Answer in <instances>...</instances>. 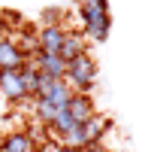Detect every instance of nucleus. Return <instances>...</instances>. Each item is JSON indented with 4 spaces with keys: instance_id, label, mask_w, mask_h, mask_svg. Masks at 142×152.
<instances>
[{
    "instance_id": "1",
    "label": "nucleus",
    "mask_w": 142,
    "mask_h": 152,
    "mask_svg": "<svg viewBox=\"0 0 142 152\" xmlns=\"http://www.w3.org/2000/svg\"><path fill=\"white\" fill-rule=\"evenodd\" d=\"M73 6H76V15L82 18V34L94 43H106L112 31L109 0H73Z\"/></svg>"
},
{
    "instance_id": "2",
    "label": "nucleus",
    "mask_w": 142,
    "mask_h": 152,
    "mask_svg": "<svg viewBox=\"0 0 142 152\" xmlns=\"http://www.w3.org/2000/svg\"><path fill=\"white\" fill-rule=\"evenodd\" d=\"M63 79L70 82L73 91H85V94H91L94 79H97V61L91 58V52H85V55H79V58L67 61V76H63Z\"/></svg>"
},
{
    "instance_id": "3",
    "label": "nucleus",
    "mask_w": 142,
    "mask_h": 152,
    "mask_svg": "<svg viewBox=\"0 0 142 152\" xmlns=\"http://www.w3.org/2000/svg\"><path fill=\"white\" fill-rule=\"evenodd\" d=\"M0 94H3L9 104H21V100L30 97L21 70H0Z\"/></svg>"
},
{
    "instance_id": "4",
    "label": "nucleus",
    "mask_w": 142,
    "mask_h": 152,
    "mask_svg": "<svg viewBox=\"0 0 142 152\" xmlns=\"http://www.w3.org/2000/svg\"><path fill=\"white\" fill-rule=\"evenodd\" d=\"M24 64H27L24 49L12 37H0V70H21Z\"/></svg>"
},
{
    "instance_id": "5",
    "label": "nucleus",
    "mask_w": 142,
    "mask_h": 152,
    "mask_svg": "<svg viewBox=\"0 0 142 152\" xmlns=\"http://www.w3.org/2000/svg\"><path fill=\"white\" fill-rule=\"evenodd\" d=\"M30 64L40 70V73L55 76V79H63V76H67V61H63L61 55H55V52H36L30 58Z\"/></svg>"
},
{
    "instance_id": "6",
    "label": "nucleus",
    "mask_w": 142,
    "mask_h": 152,
    "mask_svg": "<svg viewBox=\"0 0 142 152\" xmlns=\"http://www.w3.org/2000/svg\"><path fill=\"white\" fill-rule=\"evenodd\" d=\"M67 110H70V116L79 122V125H82V122H91V119L97 116L94 97H91V94H85V91H76V94L70 97V107H67Z\"/></svg>"
},
{
    "instance_id": "7",
    "label": "nucleus",
    "mask_w": 142,
    "mask_h": 152,
    "mask_svg": "<svg viewBox=\"0 0 142 152\" xmlns=\"http://www.w3.org/2000/svg\"><path fill=\"white\" fill-rule=\"evenodd\" d=\"M63 37H67V28H61V24H43V31L36 34V40H40V52H61L63 46Z\"/></svg>"
},
{
    "instance_id": "8",
    "label": "nucleus",
    "mask_w": 142,
    "mask_h": 152,
    "mask_svg": "<svg viewBox=\"0 0 142 152\" xmlns=\"http://www.w3.org/2000/svg\"><path fill=\"white\" fill-rule=\"evenodd\" d=\"M0 152H36V140L27 131H9L0 140Z\"/></svg>"
},
{
    "instance_id": "9",
    "label": "nucleus",
    "mask_w": 142,
    "mask_h": 152,
    "mask_svg": "<svg viewBox=\"0 0 142 152\" xmlns=\"http://www.w3.org/2000/svg\"><path fill=\"white\" fill-rule=\"evenodd\" d=\"M88 52V37L85 34H76V31H67V37H63V46H61V58L63 61H73V58H79Z\"/></svg>"
},
{
    "instance_id": "10",
    "label": "nucleus",
    "mask_w": 142,
    "mask_h": 152,
    "mask_svg": "<svg viewBox=\"0 0 142 152\" xmlns=\"http://www.w3.org/2000/svg\"><path fill=\"white\" fill-rule=\"evenodd\" d=\"M82 128H85V149H88V146H100V140H103V137H106V131L112 128V122L94 116L91 122H82Z\"/></svg>"
},
{
    "instance_id": "11",
    "label": "nucleus",
    "mask_w": 142,
    "mask_h": 152,
    "mask_svg": "<svg viewBox=\"0 0 142 152\" xmlns=\"http://www.w3.org/2000/svg\"><path fill=\"white\" fill-rule=\"evenodd\" d=\"M76 125H79V122L70 116V110H61L58 116H55V122L48 125V131H51V137H55V140H61V143H63V140H67V134L76 128Z\"/></svg>"
},
{
    "instance_id": "12",
    "label": "nucleus",
    "mask_w": 142,
    "mask_h": 152,
    "mask_svg": "<svg viewBox=\"0 0 142 152\" xmlns=\"http://www.w3.org/2000/svg\"><path fill=\"white\" fill-rule=\"evenodd\" d=\"M58 113H61V107H55L48 97H33V116H36V122H40V125H45V128H48V125L55 122Z\"/></svg>"
},
{
    "instance_id": "13",
    "label": "nucleus",
    "mask_w": 142,
    "mask_h": 152,
    "mask_svg": "<svg viewBox=\"0 0 142 152\" xmlns=\"http://www.w3.org/2000/svg\"><path fill=\"white\" fill-rule=\"evenodd\" d=\"M73 94H76V91L70 88V82H67V79H58V82H55V88L48 91V100H51L55 107L67 110V107H70V97H73Z\"/></svg>"
},
{
    "instance_id": "14",
    "label": "nucleus",
    "mask_w": 142,
    "mask_h": 152,
    "mask_svg": "<svg viewBox=\"0 0 142 152\" xmlns=\"http://www.w3.org/2000/svg\"><path fill=\"white\" fill-rule=\"evenodd\" d=\"M58 152H82V149H76V146H67V143H61V149Z\"/></svg>"
}]
</instances>
